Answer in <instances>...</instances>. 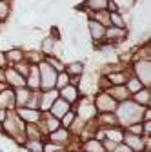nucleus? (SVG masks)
Returning a JSON list of instances; mask_svg holds the SVG:
<instances>
[{
	"label": "nucleus",
	"mask_w": 151,
	"mask_h": 152,
	"mask_svg": "<svg viewBox=\"0 0 151 152\" xmlns=\"http://www.w3.org/2000/svg\"><path fill=\"white\" fill-rule=\"evenodd\" d=\"M24 127H26V123L16 116L15 110H9L6 120L0 123V132H2V134L11 143H15L18 148H20L24 145V141H26V138H24Z\"/></svg>",
	"instance_id": "nucleus-1"
},
{
	"label": "nucleus",
	"mask_w": 151,
	"mask_h": 152,
	"mask_svg": "<svg viewBox=\"0 0 151 152\" xmlns=\"http://www.w3.org/2000/svg\"><path fill=\"white\" fill-rule=\"evenodd\" d=\"M142 112H144V109L138 107L135 102H131V100L118 103L117 110H115V116L118 120V127L126 129L131 123H140L142 121Z\"/></svg>",
	"instance_id": "nucleus-2"
},
{
	"label": "nucleus",
	"mask_w": 151,
	"mask_h": 152,
	"mask_svg": "<svg viewBox=\"0 0 151 152\" xmlns=\"http://www.w3.org/2000/svg\"><path fill=\"white\" fill-rule=\"evenodd\" d=\"M97 76H98L97 71H89V72L86 71L78 78L77 89L80 92V98H93L98 92V89H97Z\"/></svg>",
	"instance_id": "nucleus-3"
},
{
	"label": "nucleus",
	"mask_w": 151,
	"mask_h": 152,
	"mask_svg": "<svg viewBox=\"0 0 151 152\" xmlns=\"http://www.w3.org/2000/svg\"><path fill=\"white\" fill-rule=\"evenodd\" d=\"M129 71L144 87H151V60H133Z\"/></svg>",
	"instance_id": "nucleus-4"
},
{
	"label": "nucleus",
	"mask_w": 151,
	"mask_h": 152,
	"mask_svg": "<svg viewBox=\"0 0 151 152\" xmlns=\"http://www.w3.org/2000/svg\"><path fill=\"white\" fill-rule=\"evenodd\" d=\"M71 109L75 110V116L78 120H82V121H86V123L93 121L97 118V114H98L95 105H93V98H80Z\"/></svg>",
	"instance_id": "nucleus-5"
},
{
	"label": "nucleus",
	"mask_w": 151,
	"mask_h": 152,
	"mask_svg": "<svg viewBox=\"0 0 151 152\" xmlns=\"http://www.w3.org/2000/svg\"><path fill=\"white\" fill-rule=\"evenodd\" d=\"M38 74H40V91H53L55 89V82H56V72L46 60H42L38 65Z\"/></svg>",
	"instance_id": "nucleus-6"
},
{
	"label": "nucleus",
	"mask_w": 151,
	"mask_h": 152,
	"mask_svg": "<svg viewBox=\"0 0 151 152\" xmlns=\"http://www.w3.org/2000/svg\"><path fill=\"white\" fill-rule=\"evenodd\" d=\"M122 143L131 152H146V150H151V140L149 138L129 134V132H126V130H124V136H122Z\"/></svg>",
	"instance_id": "nucleus-7"
},
{
	"label": "nucleus",
	"mask_w": 151,
	"mask_h": 152,
	"mask_svg": "<svg viewBox=\"0 0 151 152\" xmlns=\"http://www.w3.org/2000/svg\"><path fill=\"white\" fill-rule=\"evenodd\" d=\"M93 105H95L98 114H106V112H115L118 103L109 96L107 91H98L95 96H93Z\"/></svg>",
	"instance_id": "nucleus-8"
},
{
	"label": "nucleus",
	"mask_w": 151,
	"mask_h": 152,
	"mask_svg": "<svg viewBox=\"0 0 151 152\" xmlns=\"http://www.w3.org/2000/svg\"><path fill=\"white\" fill-rule=\"evenodd\" d=\"M129 38V29H118V27H106V34H104V44L117 47L122 45L124 42H127Z\"/></svg>",
	"instance_id": "nucleus-9"
},
{
	"label": "nucleus",
	"mask_w": 151,
	"mask_h": 152,
	"mask_svg": "<svg viewBox=\"0 0 151 152\" xmlns=\"http://www.w3.org/2000/svg\"><path fill=\"white\" fill-rule=\"evenodd\" d=\"M86 31L89 34V40H91V45L97 47L102 40H104V34H106V27L98 22H95L93 18H87L86 20Z\"/></svg>",
	"instance_id": "nucleus-10"
},
{
	"label": "nucleus",
	"mask_w": 151,
	"mask_h": 152,
	"mask_svg": "<svg viewBox=\"0 0 151 152\" xmlns=\"http://www.w3.org/2000/svg\"><path fill=\"white\" fill-rule=\"evenodd\" d=\"M4 83H6L9 89L16 91V89L26 87V78H24L22 74H18L11 65H7V67L4 69Z\"/></svg>",
	"instance_id": "nucleus-11"
},
{
	"label": "nucleus",
	"mask_w": 151,
	"mask_h": 152,
	"mask_svg": "<svg viewBox=\"0 0 151 152\" xmlns=\"http://www.w3.org/2000/svg\"><path fill=\"white\" fill-rule=\"evenodd\" d=\"M15 114L26 125H29V123H40V118H42V112L38 109H31V107H16Z\"/></svg>",
	"instance_id": "nucleus-12"
},
{
	"label": "nucleus",
	"mask_w": 151,
	"mask_h": 152,
	"mask_svg": "<svg viewBox=\"0 0 151 152\" xmlns=\"http://www.w3.org/2000/svg\"><path fill=\"white\" fill-rule=\"evenodd\" d=\"M64 71L69 74V78H71V83H73V85H77L78 78H80V76L86 72V64H84L82 60H73V62L66 64Z\"/></svg>",
	"instance_id": "nucleus-13"
},
{
	"label": "nucleus",
	"mask_w": 151,
	"mask_h": 152,
	"mask_svg": "<svg viewBox=\"0 0 151 152\" xmlns=\"http://www.w3.org/2000/svg\"><path fill=\"white\" fill-rule=\"evenodd\" d=\"M58 98V91H40V98H38V110L40 112H49L51 105L55 103V100Z\"/></svg>",
	"instance_id": "nucleus-14"
},
{
	"label": "nucleus",
	"mask_w": 151,
	"mask_h": 152,
	"mask_svg": "<svg viewBox=\"0 0 151 152\" xmlns=\"http://www.w3.org/2000/svg\"><path fill=\"white\" fill-rule=\"evenodd\" d=\"M38 125H40V129L44 132V136H47V134H51L53 130L60 129V120H56L55 116H51L49 112H42V118H40Z\"/></svg>",
	"instance_id": "nucleus-15"
},
{
	"label": "nucleus",
	"mask_w": 151,
	"mask_h": 152,
	"mask_svg": "<svg viewBox=\"0 0 151 152\" xmlns=\"http://www.w3.org/2000/svg\"><path fill=\"white\" fill-rule=\"evenodd\" d=\"M58 98H62V100H66L71 107L77 103L78 100H80V92H78V89H77V85H73V83H69V85H66L64 89H60L58 91Z\"/></svg>",
	"instance_id": "nucleus-16"
},
{
	"label": "nucleus",
	"mask_w": 151,
	"mask_h": 152,
	"mask_svg": "<svg viewBox=\"0 0 151 152\" xmlns=\"http://www.w3.org/2000/svg\"><path fill=\"white\" fill-rule=\"evenodd\" d=\"M131 102H135L138 107L142 109H147L151 107V87H142L137 94L131 96Z\"/></svg>",
	"instance_id": "nucleus-17"
},
{
	"label": "nucleus",
	"mask_w": 151,
	"mask_h": 152,
	"mask_svg": "<svg viewBox=\"0 0 151 152\" xmlns=\"http://www.w3.org/2000/svg\"><path fill=\"white\" fill-rule=\"evenodd\" d=\"M95 123L100 129H113V127H118V120L115 116V112H106V114H97Z\"/></svg>",
	"instance_id": "nucleus-18"
},
{
	"label": "nucleus",
	"mask_w": 151,
	"mask_h": 152,
	"mask_svg": "<svg viewBox=\"0 0 151 152\" xmlns=\"http://www.w3.org/2000/svg\"><path fill=\"white\" fill-rule=\"evenodd\" d=\"M0 107L6 110H15V91L9 87H4L0 91Z\"/></svg>",
	"instance_id": "nucleus-19"
},
{
	"label": "nucleus",
	"mask_w": 151,
	"mask_h": 152,
	"mask_svg": "<svg viewBox=\"0 0 151 152\" xmlns=\"http://www.w3.org/2000/svg\"><path fill=\"white\" fill-rule=\"evenodd\" d=\"M107 94H109V96L115 100L117 103H122V102L131 100V94L127 92L126 85H113V87H109V89H107Z\"/></svg>",
	"instance_id": "nucleus-20"
},
{
	"label": "nucleus",
	"mask_w": 151,
	"mask_h": 152,
	"mask_svg": "<svg viewBox=\"0 0 151 152\" xmlns=\"http://www.w3.org/2000/svg\"><path fill=\"white\" fill-rule=\"evenodd\" d=\"M71 110V105L66 102V100H62V98H56L55 100V103L51 105V109H49V114L51 116H55L56 120H60L64 114H67Z\"/></svg>",
	"instance_id": "nucleus-21"
},
{
	"label": "nucleus",
	"mask_w": 151,
	"mask_h": 152,
	"mask_svg": "<svg viewBox=\"0 0 151 152\" xmlns=\"http://www.w3.org/2000/svg\"><path fill=\"white\" fill-rule=\"evenodd\" d=\"M26 87L33 92L40 91V74H38V67L36 65H31L29 74L26 76Z\"/></svg>",
	"instance_id": "nucleus-22"
},
{
	"label": "nucleus",
	"mask_w": 151,
	"mask_h": 152,
	"mask_svg": "<svg viewBox=\"0 0 151 152\" xmlns=\"http://www.w3.org/2000/svg\"><path fill=\"white\" fill-rule=\"evenodd\" d=\"M24 138H26V141H29V140H46V136H44V132H42L38 123L26 125L24 127Z\"/></svg>",
	"instance_id": "nucleus-23"
},
{
	"label": "nucleus",
	"mask_w": 151,
	"mask_h": 152,
	"mask_svg": "<svg viewBox=\"0 0 151 152\" xmlns=\"http://www.w3.org/2000/svg\"><path fill=\"white\" fill-rule=\"evenodd\" d=\"M6 53V60H7V65H15V64H18V62H24V47H20V45H15V47H11V49H7V51H4Z\"/></svg>",
	"instance_id": "nucleus-24"
},
{
	"label": "nucleus",
	"mask_w": 151,
	"mask_h": 152,
	"mask_svg": "<svg viewBox=\"0 0 151 152\" xmlns=\"http://www.w3.org/2000/svg\"><path fill=\"white\" fill-rule=\"evenodd\" d=\"M129 76H131V71H129V67H126L122 71H117V72L107 74V80H109L111 85H126V82H127Z\"/></svg>",
	"instance_id": "nucleus-25"
},
{
	"label": "nucleus",
	"mask_w": 151,
	"mask_h": 152,
	"mask_svg": "<svg viewBox=\"0 0 151 152\" xmlns=\"http://www.w3.org/2000/svg\"><path fill=\"white\" fill-rule=\"evenodd\" d=\"M56 44H58V42H56L53 36H49V34L46 33V36L42 38V40H40L38 51H40L44 56H51V54H53V51H55V45H56Z\"/></svg>",
	"instance_id": "nucleus-26"
},
{
	"label": "nucleus",
	"mask_w": 151,
	"mask_h": 152,
	"mask_svg": "<svg viewBox=\"0 0 151 152\" xmlns=\"http://www.w3.org/2000/svg\"><path fill=\"white\" fill-rule=\"evenodd\" d=\"M33 91H29L27 87H22V89H16L15 91V105L16 107H27V102L31 98ZM15 107V109H16Z\"/></svg>",
	"instance_id": "nucleus-27"
},
{
	"label": "nucleus",
	"mask_w": 151,
	"mask_h": 152,
	"mask_svg": "<svg viewBox=\"0 0 151 152\" xmlns=\"http://www.w3.org/2000/svg\"><path fill=\"white\" fill-rule=\"evenodd\" d=\"M24 60L29 64V65H38L42 60H44V54L36 49H24Z\"/></svg>",
	"instance_id": "nucleus-28"
},
{
	"label": "nucleus",
	"mask_w": 151,
	"mask_h": 152,
	"mask_svg": "<svg viewBox=\"0 0 151 152\" xmlns=\"http://www.w3.org/2000/svg\"><path fill=\"white\" fill-rule=\"evenodd\" d=\"M78 148L80 150H84V152H106L104 150V147H102V141H98V140H87V141H82L80 145H78Z\"/></svg>",
	"instance_id": "nucleus-29"
},
{
	"label": "nucleus",
	"mask_w": 151,
	"mask_h": 152,
	"mask_svg": "<svg viewBox=\"0 0 151 152\" xmlns=\"http://www.w3.org/2000/svg\"><path fill=\"white\" fill-rule=\"evenodd\" d=\"M106 140L113 141V143H122V136H124V129L122 127H113V129H104Z\"/></svg>",
	"instance_id": "nucleus-30"
},
{
	"label": "nucleus",
	"mask_w": 151,
	"mask_h": 152,
	"mask_svg": "<svg viewBox=\"0 0 151 152\" xmlns=\"http://www.w3.org/2000/svg\"><path fill=\"white\" fill-rule=\"evenodd\" d=\"M26 152H44V140H29L20 147Z\"/></svg>",
	"instance_id": "nucleus-31"
},
{
	"label": "nucleus",
	"mask_w": 151,
	"mask_h": 152,
	"mask_svg": "<svg viewBox=\"0 0 151 152\" xmlns=\"http://www.w3.org/2000/svg\"><path fill=\"white\" fill-rule=\"evenodd\" d=\"M13 6H11V0H0V24H6L11 16Z\"/></svg>",
	"instance_id": "nucleus-32"
},
{
	"label": "nucleus",
	"mask_w": 151,
	"mask_h": 152,
	"mask_svg": "<svg viewBox=\"0 0 151 152\" xmlns=\"http://www.w3.org/2000/svg\"><path fill=\"white\" fill-rule=\"evenodd\" d=\"M87 18H93L95 22L102 24L104 27H109V13L107 11H97V13H87Z\"/></svg>",
	"instance_id": "nucleus-33"
},
{
	"label": "nucleus",
	"mask_w": 151,
	"mask_h": 152,
	"mask_svg": "<svg viewBox=\"0 0 151 152\" xmlns=\"http://www.w3.org/2000/svg\"><path fill=\"white\" fill-rule=\"evenodd\" d=\"M109 27H118V29H127L126 20L120 13H109Z\"/></svg>",
	"instance_id": "nucleus-34"
},
{
	"label": "nucleus",
	"mask_w": 151,
	"mask_h": 152,
	"mask_svg": "<svg viewBox=\"0 0 151 152\" xmlns=\"http://www.w3.org/2000/svg\"><path fill=\"white\" fill-rule=\"evenodd\" d=\"M142 87H144V85H142V83H140V82L135 78L133 74H131L129 78H127V82H126V89H127V92L131 94V96H133V94H137V92H138Z\"/></svg>",
	"instance_id": "nucleus-35"
},
{
	"label": "nucleus",
	"mask_w": 151,
	"mask_h": 152,
	"mask_svg": "<svg viewBox=\"0 0 151 152\" xmlns=\"http://www.w3.org/2000/svg\"><path fill=\"white\" fill-rule=\"evenodd\" d=\"M69 83H71V78H69V74H67L66 71H60L58 74H56V82H55V89H56V91L64 89V87L69 85Z\"/></svg>",
	"instance_id": "nucleus-36"
},
{
	"label": "nucleus",
	"mask_w": 151,
	"mask_h": 152,
	"mask_svg": "<svg viewBox=\"0 0 151 152\" xmlns=\"http://www.w3.org/2000/svg\"><path fill=\"white\" fill-rule=\"evenodd\" d=\"M44 60L56 71V72H60V71H64V67H66V64L60 60V58H56V56H44Z\"/></svg>",
	"instance_id": "nucleus-37"
},
{
	"label": "nucleus",
	"mask_w": 151,
	"mask_h": 152,
	"mask_svg": "<svg viewBox=\"0 0 151 152\" xmlns=\"http://www.w3.org/2000/svg\"><path fill=\"white\" fill-rule=\"evenodd\" d=\"M84 125H86V121H82V120H78V118H75V121L71 123V127H69L67 130L71 132V136H73V138H78V134L82 132Z\"/></svg>",
	"instance_id": "nucleus-38"
},
{
	"label": "nucleus",
	"mask_w": 151,
	"mask_h": 152,
	"mask_svg": "<svg viewBox=\"0 0 151 152\" xmlns=\"http://www.w3.org/2000/svg\"><path fill=\"white\" fill-rule=\"evenodd\" d=\"M11 67H13V69H15L18 74H22L24 78H26L27 74H29V69H31V65H29L26 60H24V62H18V64H15V65H11Z\"/></svg>",
	"instance_id": "nucleus-39"
},
{
	"label": "nucleus",
	"mask_w": 151,
	"mask_h": 152,
	"mask_svg": "<svg viewBox=\"0 0 151 152\" xmlns=\"http://www.w3.org/2000/svg\"><path fill=\"white\" fill-rule=\"evenodd\" d=\"M75 118H77V116H75V110L71 109L67 114H64V116L60 118V127H64V129H69V127H71V123L75 121Z\"/></svg>",
	"instance_id": "nucleus-40"
},
{
	"label": "nucleus",
	"mask_w": 151,
	"mask_h": 152,
	"mask_svg": "<svg viewBox=\"0 0 151 152\" xmlns=\"http://www.w3.org/2000/svg\"><path fill=\"white\" fill-rule=\"evenodd\" d=\"M44 152H67V147L55 145V143H49L44 140Z\"/></svg>",
	"instance_id": "nucleus-41"
},
{
	"label": "nucleus",
	"mask_w": 151,
	"mask_h": 152,
	"mask_svg": "<svg viewBox=\"0 0 151 152\" xmlns=\"http://www.w3.org/2000/svg\"><path fill=\"white\" fill-rule=\"evenodd\" d=\"M126 132H129V134H135V136H142V121L140 123H131L124 129Z\"/></svg>",
	"instance_id": "nucleus-42"
},
{
	"label": "nucleus",
	"mask_w": 151,
	"mask_h": 152,
	"mask_svg": "<svg viewBox=\"0 0 151 152\" xmlns=\"http://www.w3.org/2000/svg\"><path fill=\"white\" fill-rule=\"evenodd\" d=\"M69 45L73 49H78V45H80V36L77 33H69Z\"/></svg>",
	"instance_id": "nucleus-43"
},
{
	"label": "nucleus",
	"mask_w": 151,
	"mask_h": 152,
	"mask_svg": "<svg viewBox=\"0 0 151 152\" xmlns=\"http://www.w3.org/2000/svg\"><path fill=\"white\" fill-rule=\"evenodd\" d=\"M107 13H120V7L117 4V0H107Z\"/></svg>",
	"instance_id": "nucleus-44"
},
{
	"label": "nucleus",
	"mask_w": 151,
	"mask_h": 152,
	"mask_svg": "<svg viewBox=\"0 0 151 152\" xmlns=\"http://www.w3.org/2000/svg\"><path fill=\"white\" fill-rule=\"evenodd\" d=\"M151 136V121H142V138Z\"/></svg>",
	"instance_id": "nucleus-45"
},
{
	"label": "nucleus",
	"mask_w": 151,
	"mask_h": 152,
	"mask_svg": "<svg viewBox=\"0 0 151 152\" xmlns=\"http://www.w3.org/2000/svg\"><path fill=\"white\" fill-rule=\"evenodd\" d=\"M142 121H151V107L144 109V112H142Z\"/></svg>",
	"instance_id": "nucleus-46"
},
{
	"label": "nucleus",
	"mask_w": 151,
	"mask_h": 152,
	"mask_svg": "<svg viewBox=\"0 0 151 152\" xmlns=\"http://www.w3.org/2000/svg\"><path fill=\"white\" fill-rule=\"evenodd\" d=\"M0 67H2V69H6V67H7V60H6V53H4L2 49H0Z\"/></svg>",
	"instance_id": "nucleus-47"
},
{
	"label": "nucleus",
	"mask_w": 151,
	"mask_h": 152,
	"mask_svg": "<svg viewBox=\"0 0 151 152\" xmlns=\"http://www.w3.org/2000/svg\"><path fill=\"white\" fill-rule=\"evenodd\" d=\"M113 152H131V150H129L124 143H118V145L115 147V150H113Z\"/></svg>",
	"instance_id": "nucleus-48"
},
{
	"label": "nucleus",
	"mask_w": 151,
	"mask_h": 152,
	"mask_svg": "<svg viewBox=\"0 0 151 152\" xmlns=\"http://www.w3.org/2000/svg\"><path fill=\"white\" fill-rule=\"evenodd\" d=\"M7 112H9V110H6V109H2V107H0V123H2V121L6 120V116H7Z\"/></svg>",
	"instance_id": "nucleus-49"
},
{
	"label": "nucleus",
	"mask_w": 151,
	"mask_h": 152,
	"mask_svg": "<svg viewBox=\"0 0 151 152\" xmlns=\"http://www.w3.org/2000/svg\"><path fill=\"white\" fill-rule=\"evenodd\" d=\"M0 83H4V69L0 67Z\"/></svg>",
	"instance_id": "nucleus-50"
},
{
	"label": "nucleus",
	"mask_w": 151,
	"mask_h": 152,
	"mask_svg": "<svg viewBox=\"0 0 151 152\" xmlns=\"http://www.w3.org/2000/svg\"><path fill=\"white\" fill-rule=\"evenodd\" d=\"M75 152H84V150H80V148H77V150H75Z\"/></svg>",
	"instance_id": "nucleus-51"
},
{
	"label": "nucleus",
	"mask_w": 151,
	"mask_h": 152,
	"mask_svg": "<svg viewBox=\"0 0 151 152\" xmlns=\"http://www.w3.org/2000/svg\"><path fill=\"white\" fill-rule=\"evenodd\" d=\"M0 152H6V150H4V148H0Z\"/></svg>",
	"instance_id": "nucleus-52"
}]
</instances>
